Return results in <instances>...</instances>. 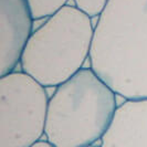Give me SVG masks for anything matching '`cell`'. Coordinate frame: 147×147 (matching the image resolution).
Masks as SVG:
<instances>
[{"instance_id": "obj_3", "label": "cell", "mask_w": 147, "mask_h": 147, "mask_svg": "<svg viewBox=\"0 0 147 147\" xmlns=\"http://www.w3.org/2000/svg\"><path fill=\"white\" fill-rule=\"evenodd\" d=\"M93 37L91 18L65 6L33 31L22 54V70L45 88L59 86L83 69Z\"/></svg>"}, {"instance_id": "obj_10", "label": "cell", "mask_w": 147, "mask_h": 147, "mask_svg": "<svg viewBox=\"0 0 147 147\" xmlns=\"http://www.w3.org/2000/svg\"><path fill=\"white\" fill-rule=\"evenodd\" d=\"M86 147H100V146H97V145H90V146H86Z\"/></svg>"}, {"instance_id": "obj_4", "label": "cell", "mask_w": 147, "mask_h": 147, "mask_svg": "<svg viewBox=\"0 0 147 147\" xmlns=\"http://www.w3.org/2000/svg\"><path fill=\"white\" fill-rule=\"evenodd\" d=\"M45 86L29 74L0 78V147H30L45 135L49 109Z\"/></svg>"}, {"instance_id": "obj_6", "label": "cell", "mask_w": 147, "mask_h": 147, "mask_svg": "<svg viewBox=\"0 0 147 147\" xmlns=\"http://www.w3.org/2000/svg\"><path fill=\"white\" fill-rule=\"evenodd\" d=\"M100 147H147V98L126 100L117 106Z\"/></svg>"}, {"instance_id": "obj_9", "label": "cell", "mask_w": 147, "mask_h": 147, "mask_svg": "<svg viewBox=\"0 0 147 147\" xmlns=\"http://www.w3.org/2000/svg\"><path fill=\"white\" fill-rule=\"evenodd\" d=\"M30 147H55L54 145H52L51 143L49 142V140H39V142H37L36 144H33L32 146H30Z\"/></svg>"}, {"instance_id": "obj_1", "label": "cell", "mask_w": 147, "mask_h": 147, "mask_svg": "<svg viewBox=\"0 0 147 147\" xmlns=\"http://www.w3.org/2000/svg\"><path fill=\"white\" fill-rule=\"evenodd\" d=\"M90 62L117 95L147 98V0H110L94 27Z\"/></svg>"}, {"instance_id": "obj_7", "label": "cell", "mask_w": 147, "mask_h": 147, "mask_svg": "<svg viewBox=\"0 0 147 147\" xmlns=\"http://www.w3.org/2000/svg\"><path fill=\"white\" fill-rule=\"evenodd\" d=\"M69 0H28L30 10L34 19L50 18L62 8L67 6Z\"/></svg>"}, {"instance_id": "obj_5", "label": "cell", "mask_w": 147, "mask_h": 147, "mask_svg": "<svg viewBox=\"0 0 147 147\" xmlns=\"http://www.w3.org/2000/svg\"><path fill=\"white\" fill-rule=\"evenodd\" d=\"M28 0H0V75L13 72L32 36Z\"/></svg>"}, {"instance_id": "obj_2", "label": "cell", "mask_w": 147, "mask_h": 147, "mask_svg": "<svg viewBox=\"0 0 147 147\" xmlns=\"http://www.w3.org/2000/svg\"><path fill=\"white\" fill-rule=\"evenodd\" d=\"M116 95L92 69L80 70L50 97L47 140L55 147L95 145L115 114Z\"/></svg>"}, {"instance_id": "obj_8", "label": "cell", "mask_w": 147, "mask_h": 147, "mask_svg": "<svg viewBox=\"0 0 147 147\" xmlns=\"http://www.w3.org/2000/svg\"><path fill=\"white\" fill-rule=\"evenodd\" d=\"M110 0H74L75 7L88 17H100L107 7Z\"/></svg>"}]
</instances>
